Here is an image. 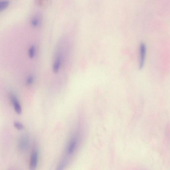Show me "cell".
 I'll return each mask as SVG.
<instances>
[{
    "label": "cell",
    "mask_w": 170,
    "mask_h": 170,
    "mask_svg": "<svg viewBox=\"0 0 170 170\" xmlns=\"http://www.w3.org/2000/svg\"><path fill=\"white\" fill-rule=\"evenodd\" d=\"M29 143V137L27 135H24L20 137L18 144V147L19 150L23 151L28 147Z\"/></svg>",
    "instance_id": "1"
},
{
    "label": "cell",
    "mask_w": 170,
    "mask_h": 170,
    "mask_svg": "<svg viewBox=\"0 0 170 170\" xmlns=\"http://www.w3.org/2000/svg\"><path fill=\"white\" fill-rule=\"evenodd\" d=\"M10 98L15 112L18 114H21L22 111V108L17 97L13 94H11L10 95Z\"/></svg>",
    "instance_id": "2"
},
{
    "label": "cell",
    "mask_w": 170,
    "mask_h": 170,
    "mask_svg": "<svg viewBox=\"0 0 170 170\" xmlns=\"http://www.w3.org/2000/svg\"><path fill=\"white\" fill-rule=\"evenodd\" d=\"M38 158V153L37 150L34 149L31 156L30 168L31 170L35 169L37 166Z\"/></svg>",
    "instance_id": "3"
},
{
    "label": "cell",
    "mask_w": 170,
    "mask_h": 170,
    "mask_svg": "<svg viewBox=\"0 0 170 170\" xmlns=\"http://www.w3.org/2000/svg\"><path fill=\"white\" fill-rule=\"evenodd\" d=\"M145 54H146V47L144 44H141L140 48V69L142 68L144 65Z\"/></svg>",
    "instance_id": "4"
},
{
    "label": "cell",
    "mask_w": 170,
    "mask_h": 170,
    "mask_svg": "<svg viewBox=\"0 0 170 170\" xmlns=\"http://www.w3.org/2000/svg\"><path fill=\"white\" fill-rule=\"evenodd\" d=\"M60 64H61V57L59 56L55 60L52 67V70L55 73H58L59 71Z\"/></svg>",
    "instance_id": "5"
},
{
    "label": "cell",
    "mask_w": 170,
    "mask_h": 170,
    "mask_svg": "<svg viewBox=\"0 0 170 170\" xmlns=\"http://www.w3.org/2000/svg\"><path fill=\"white\" fill-rule=\"evenodd\" d=\"M41 22V17L40 16H37L32 19L31 24L32 26L35 27L38 26Z\"/></svg>",
    "instance_id": "6"
},
{
    "label": "cell",
    "mask_w": 170,
    "mask_h": 170,
    "mask_svg": "<svg viewBox=\"0 0 170 170\" xmlns=\"http://www.w3.org/2000/svg\"><path fill=\"white\" fill-rule=\"evenodd\" d=\"M76 141L75 140L71 141L69 145L68 152V154L71 155L75 151L76 146Z\"/></svg>",
    "instance_id": "7"
},
{
    "label": "cell",
    "mask_w": 170,
    "mask_h": 170,
    "mask_svg": "<svg viewBox=\"0 0 170 170\" xmlns=\"http://www.w3.org/2000/svg\"><path fill=\"white\" fill-rule=\"evenodd\" d=\"M9 3L7 1L0 2V11L5 10L9 6Z\"/></svg>",
    "instance_id": "8"
},
{
    "label": "cell",
    "mask_w": 170,
    "mask_h": 170,
    "mask_svg": "<svg viewBox=\"0 0 170 170\" xmlns=\"http://www.w3.org/2000/svg\"><path fill=\"white\" fill-rule=\"evenodd\" d=\"M35 48L34 46H31L29 50L28 51V54H29V57L30 58H33L35 55Z\"/></svg>",
    "instance_id": "9"
},
{
    "label": "cell",
    "mask_w": 170,
    "mask_h": 170,
    "mask_svg": "<svg viewBox=\"0 0 170 170\" xmlns=\"http://www.w3.org/2000/svg\"><path fill=\"white\" fill-rule=\"evenodd\" d=\"M14 126L15 128L18 129V130H22L24 128L23 125L18 122H15Z\"/></svg>",
    "instance_id": "10"
},
{
    "label": "cell",
    "mask_w": 170,
    "mask_h": 170,
    "mask_svg": "<svg viewBox=\"0 0 170 170\" xmlns=\"http://www.w3.org/2000/svg\"><path fill=\"white\" fill-rule=\"evenodd\" d=\"M34 79L32 76H30L28 78L27 80V83L28 85H31L33 83Z\"/></svg>",
    "instance_id": "11"
}]
</instances>
